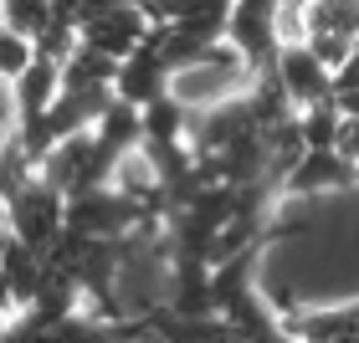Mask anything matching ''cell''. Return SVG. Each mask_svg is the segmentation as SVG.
I'll return each instance as SVG.
<instances>
[{
    "label": "cell",
    "instance_id": "obj_8",
    "mask_svg": "<svg viewBox=\"0 0 359 343\" xmlns=\"http://www.w3.org/2000/svg\"><path fill=\"white\" fill-rule=\"evenodd\" d=\"M11 318H15V313H11V307H0V333H6V328H11Z\"/></svg>",
    "mask_w": 359,
    "mask_h": 343
},
{
    "label": "cell",
    "instance_id": "obj_1",
    "mask_svg": "<svg viewBox=\"0 0 359 343\" xmlns=\"http://www.w3.org/2000/svg\"><path fill=\"white\" fill-rule=\"evenodd\" d=\"M267 72L277 77V88L287 92V103L298 108V113L313 108V103H323V97H334V67L308 41H283Z\"/></svg>",
    "mask_w": 359,
    "mask_h": 343
},
{
    "label": "cell",
    "instance_id": "obj_2",
    "mask_svg": "<svg viewBox=\"0 0 359 343\" xmlns=\"http://www.w3.org/2000/svg\"><path fill=\"white\" fill-rule=\"evenodd\" d=\"M57 92H62V57H46V52H41V57L11 83V134H15V139L31 134L36 118L57 103Z\"/></svg>",
    "mask_w": 359,
    "mask_h": 343
},
{
    "label": "cell",
    "instance_id": "obj_4",
    "mask_svg": "<svg viewBox=\"0 0 359 343\" xmlns=\"http://www.w3.org/2000/svg\"><path fill=\"white\" fill-rule=\"evenodd\" d=\"M0 21L26 31L31 41H41L62 15H57V0H0Z\"/></svg>",
    "mask_w": 359,
    "mask_h": 343
},
{
    "label": "cell",
    "instance_id": "obj_6",
    "mask_svg": "<svg viewBox=\"0 0 359 343\" xmlns=\"http://www.w3.org/2000/svg\"><path fill=\"white\" fill-rule=\"evenodd\" d=\"M334 103H339V113H344V118H354V123H359V88L334 92Z\"/></svg>",
    "mask_w": 359,
    "mask_h": 343
},
{
    "label": "cell",
    "instance_id": "obj_9",
    "mask_svg": "<svg viewBox=\"0 0 359 343\" xmlns=\"http://www.w3.org/2000/svg\"><path fill=\"white\" fill-rule=\"evenodd\" d=\"M0 216H6V195H0Z\"/></svg>",
    "mask_w": 359,
    "mask_h": 343
},
{
    "label": "cell",
    "instance_id": "obj_3",
    "mask_svg": "<svg viewBox=\"0 0 359 343\" xmlns=\"http://www.w3.org/2000/svg\"><path fill=\"white\" fill-rule=\"evenodd\" d=\"M303 26H308V36L323 31V36H354L359 41V0H303Z\"/></svg>",
    "mask_w": 359,
    "mask_h": 343
},
{
    "label": "cell",
    "instance_id": "obj_7",
    "mask_svg": "<svg viewBox=\"0 0 359 343\" xmlns=\"http://www.w3.org/2000/svg\"><path fill=\"white\" fill-rule=\"evenodd\" d=\"M0 307H11V313H15V292H11V276H6V267H0Z\"/></svg>",
    "mask_w": 359,
    "mask_h": 343
},
{
    "label": "cell",
    "instance_id": "obj_5",
    "mask_svg": "<svg viewBox=\"0 0 359 343\" xmlns=\"http://www.w3.org/2000/svg\"><path fill=\"white\" fill-rule=\"evenodd\" d=\"M36 57H41V46L31 41L26 31H15V26H6V21H0V83L11 88V83H15V77H21V72H26Z\"/></svg>",
    "mask_w": 359,
    "mask_h": 343
}]
</instances>
